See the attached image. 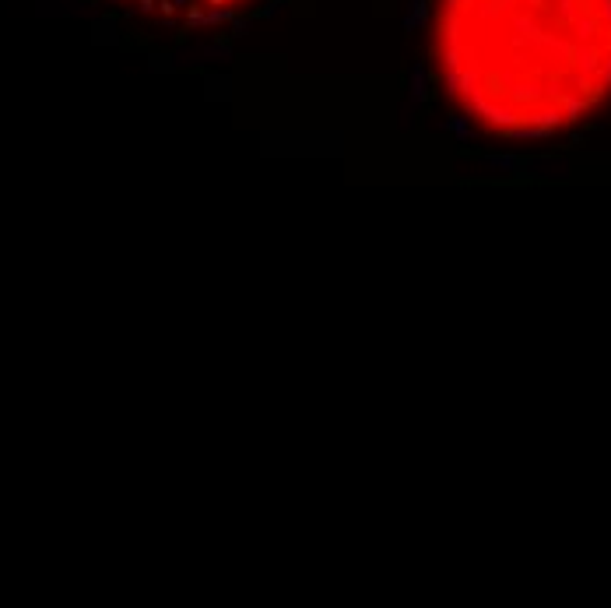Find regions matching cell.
<instances>
[{"instance_id":"cell-1","label":"cell","mask_w":611,"mask_h":608,"mask_svg":"<svg viewBox=\"0 0 611 608\" xmlns=\"http://www.w3.org/2000/svg\"><path fill=\"white\" fill-rule=\"evenodd\" d=\"M429 60L471 127L559 134L611 99V0H436Z\"/></svg>"},{"instance_id":"cell-2","label":"cell","mask_w":611,"mask_h":608,"mask_svg":"<svg viewBox=\"0 0 611 608\" xmlns=\"http://www.w3.org/2000/svg\"><path fill=\"white\" fill-rule=\"evenodd\" d=\"M130 18H151L176 32H204L250 14L257 0H106Z\"/></svg>"}]
</instances>
